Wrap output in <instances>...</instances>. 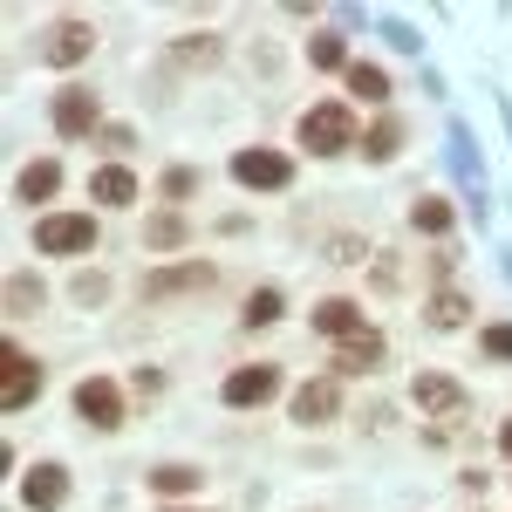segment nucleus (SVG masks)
Masks as SVG:
<instances>
[{
  "mask_svg": "<svg viewBox=\"0 0 512 512\" xmlns=\"http://www.w3.org/2000/svg\"><path fill=\"white\" fill-rule=\"evenodd\" d=\"M410 396H417V410H424L431 424H444V431H458V424L472 417V396L458 390L451 376H437V369H417V383H410Z\"/></svg>",
  "mask_w": 512,
  "mask_h": 512,
  "instance_id": "obj_1",
  "label": "nucleus"
},
{
  "mask_svg": "<svg viewBox=\"0 0 512 512\" xmlns=\"http://www.w3.org/2000/svg\"><path fill=\"white\" fill-rule=\"evenodd\" d=\"M301 144H308L315 158H335V151H349V144H355L349 103H315V110H301Z\"/></svg>",
  "mask_w": 512,
  "mask_h": 512,
  "instance_id": "obj_2",
  "label": "nucleus"
},
{
  "mask_svg": "<svg viewBox=\"0 0 512 512\" xmlns=\"http://www.w3.org/2000/svg\"><path fill=\"white\" fill-rule=\"evenodd\" d=\"M89 246H96V219L89 212H48V219H35V253L69 260V253H89Z\"/></svg>",
  "mask_w": 512,
  "mask_h": 512,
  "instance_id": "obj_3",
  "label": "nucleus"
},
{
  "mask_svg": "<svg viewBox=\"0 0 512 512\" xmlns=\"http://www.w3.org/2000/svg\"><path fill=\"white\" fill-rule=\"evenodd\" d=\"M41 376H48V369H41L35 355H21L14 342H0V410H28V403L41 396Z\"/></svg>",
  "mask_w": 512,
  "mask_h": 512,
  "instance_id": "obj_4",
  "label": "nucleus"
},
{
  "mask_svg": "<svg viewBox=\"0 0 512 512\" xmlns=\"http://www.w3.org/2000/svg\"><path fill=\"white\" fill-rule=\"evenodd\" d=\"M233 178L246 192H280V185H294V158L287 151H267V144H253V151H239L233 158Z\"/></svg>",
  "mask_w": 512,
  "mask_h": 512,
  "instance_id": "obj_5",
  "label": "nucleus"
},
{
  "mask_svg": "<svg viewBox=\"0 0 512 512\" xmlns=\"http://www.w3.org/2000/svg\"><path fill=\"white\" fill-rule=\"evenodd\" d=\"M219 396H226L233 410H260V403H274V396H280V369H274V362H239Z\"/></svg>",
  "mask_w": 512,
  "mask_h": 512,
  "instance_id": "obj_6",
  "label": "nucleus"
},
{
  "mask_svg": "<svg viewBox=\"0 0 512 512\" xmlns=\"http://www.w3.org/2000/svg\"><path fill=\"white\" fill-rule=\"evenodd\" d=\"M96 123H103L96 89H82V82L55 89V130H62V137H96Z\"/></svg>",
  "mask_w": 512,
  "mask_h": 512,
  "instance_id": "obj_7",
  "label": "nucleus"
},
{
  "mask_svg": "<svg viewBox=\"0 0 512 512\" xmlns=\"http://www.w3.org/2000/svg\"><path fill=\"white\" fill-rule=\"evenodd\" d=\"M76 417H82V424H96V431H117V424H123V390L110 383V376L76 383Z\"/></svg>",
  "mask_w": 512,
  "mask_h": 512,
  "instance_id": "obj_8",
  "label": "nucleus"
},
{
  "mask_svg": "<svg viewBox=\"0 0 512 512\" xmlns=\"http://www.w3.org/2000/svg\"><path fill=\"white\" fill-rule=\"evenodd\" d=\"M89 48H96V28L89 21H62L55 35L41 41V62L48 69H76V62H89Z\"/></svg>",
  "mask_w": 512,
  "mask_h": 512,
  "instance_id": "obj_9",
  "label": "nucleus"
},
{
  "mask_svg": "<svg viewBox=\"0 0 512 512\" xmlns=\"http://www.w3.org/2000/svg\"><path fill=\"white\" fill-rule=\"evenodd\" d=\"M212 267L205 260H185V267H158V274H144V301H164V294H205L212 287Z\"/></svg>",
  "mask_w": 512,
  "mask_h": 512,
  "instance_id": "obj_10",
  "label": "nucleus"
},
{
  "mask_svg": "<svg viewBox=\"0 0 512 512\" xmlns=\"http://www.w3.org/2000/svg\"><path fill=\"white\" fill-rule=\"evenodd\" d=\"M287 410H294V424H308V431H315V424H328V417L342 410V383H335V376H321V383H301Z\"/></svg>",
  "mask_w": 512,
  "mask_h": 512,
  "instance_id": "obj_11",
  "label": "nucleus"
},
{
  "mask_svg": "<svg viewBox=\"0 0 512 512\" xmlns=\"http://www.w3.org/2000/svg\"><path fill=\"white\" fill-rule=\"evenodd\" d=\"M55 192H62V164L55 158H35L21 178H14V198H21V205H48Z\"/></svg>",
  "mask_w": 512,
  "mask_h": 512,
  "instance_id": "obj_12",
  "label": "nucleus"
},
{
  "mask_svg": "<svg viewBox=\"0 0 512 512\" xmlns=\"http://www.w3.org/2000/svg\"><path fill=\"white\" fill-rule=\"evenodd\" d=\"M21 499H28L35 512H55L62 499H69V472H62V465H35L28 485H21Z\"/></svg>",
  "mask_w": 512,
  "mask_h": 512,
  "instance_id": "obj_13",
  "label": "nucleus"
},
{
  "mask_svg": "<svg viewBox=\"0 0 512 512\" xmlns=\"http://www.w3.org/2000/svg\"><path fill=\"white\" fill-rule=\"evenodd\" d=\"M369 321H362V308L355 301H321L315 308V335H335V342H355Z\"/></svg>",
  "mask_w": 512,
  "mask_h": 512,
  "instance_id": "obj_14",
  "label": "nucleus"
},
{
  "mask_svg": "<svg viewBox=\"0 0 512 512\" xmlns=\"http://www.w3.org/2000/svg\"><path fill=\"white\" fill-rule=\"evenodd\" d=\"M376 362H383V335H376V328H362L355 342H342V349H335V369H342V376H369Z\"/></svg>",
  "mask_w": 512,
  "mask_h": 512,
  "instance_id": "obj_15",
  "label": "nucleus"
},
{
  "mask_svg": "<svg viewBox=\"0 0 512 512\" xmlns=\"http://www.w3.org/2000/svg\"><path fill=\"white\" fill-rule=\"evenodd\" d=\"M89 198H96V205H130V198H137V171H130V164H103V171L89 178Z\"/></svg>",
  "mask_w": 512,
  "mask_h": 512,
  "instance_id": "obj_16",
  "label": "nucleus"
},
{
  "mask_svg": "<svg viewBox=\"0 0 512 512\" xmlns=\"http://www.w3.org/2000/svg\"><path fill=\"white\" fill-rule=\"evenodd\" d=\"M151 492H158V499H185V492H198V485H205V472H198V465H151Z\"/></svg>",
  "mask_w": 512,
  "mask_h": 512,
  "instance_id": "obj_17",
  "label": "nucleus"
},
{
  "mask_svg": "<svg viewBox=\"0 0 512 512\" xmlns=\"http://www.w3.org/2000/svg\"><path fill=\"white\" fill-rule=\"evenodd\" d=\"M396 144H403V123H396V117H376V123H369V137H362V158H369V164H390Z\"/></svg>",
  "mask_w": 512,
  "mask_h": 512,
  "instance_id": "obj_18",
  "label": "nucleus"
},
{
  "mask_svg": "<svg viewBox=\"0 0 512 512\" xmlns=\"http://www.w3.org/2000/svg\"><path fill=\"white\" fill-rule=\"evenodd\" d=\"M349 96H362V103H390V76H383L376 62H349Z\"/></svg>",
  "mask_w": 512,
  "mask_h": 512,
  "instance_id": "obj_19",
  "label": "nucleus"
},
{
  "mask_svg": "<svg viewBox=\"0 0 512 512\" xmlns=\"http://www.w3.org/2000/svg\"><path fill=\"white\" fill-rule=\"evenodd\" d=\"M41 301H48V287H41L35 274H14V280H7V315H14V321H21V315H35Z\"/></svg>",
  "mask_w": 512,
  "mask_h": 512,
  "instance_id": "obj_20",
  "label": "nucleus"
},
{
  "mask_svg": "<svg viewBox=\"0 0 512 512\" xmlns=\"http://www.w3.org/2000/svg\"><path fill=\"white\" fill-rule=\"evenodd\" d=\"M424 315H431V328H458V321L472 315V301H465L458 287H437V294H431V308H424Z\"/></svg>",
  "mask_w": 512,
  "mask_h": 512,
  "instance_id": "obj_21",
  "label": "nucleus"
},
{
  "mask_svg": "<svg viewBox=\"0 0 512 512\" xmlns=\"http://www.w3.org/2000/svg\"><path fill=\"white\" fill-rule=\"evenodd\" d=\"M410 226L417 233H451V198H417L410 205Z\"/></svg>",
  "mask_w": 512,
  "mask_h": 512,
  "instance_id": "obj_22",
  "label": "nucleus"
},
{
  "mask_svg": "<svg viewBox=\"0 0 512 512\" xmlns=\"http://www.w3.org/2000/svg\"><path fill=\"white\" fill-rule=\"evenodd\" d=\"M246 328H267V321H280V287H253V294H246Z\"/></svg>",
  "mask_w": 512,
  "mask_h": 512,
  "instance_id": "obj_23",
  "label": "nucleus"
},
{
  "mask_svg": "<svg viewBox=\"0 0 512 512\" xmlns=\"http://www.w3.org/2000/svg\"><path fill=\"white\" fill-rule=\"evenodd\" d=\"M144 239H151L158 253H171V246L185 239V212H151V226H144Z\"/></svg>",
  "mask_w": 512,
  "mask_h": 512,
  "instance_id": "obj_24",
  "label": "nucleus"
},
{
  "mask_svg": "<svg viewBox=\"0 0 512 512\" xmlns=\"http://www.w3.org/2000/svg\"><path fill=\"white\" fill-rule=\"evenodd\" d=\"M308 62H315V69H342V62H349V41L342 35H315L308 41Z\"/></svg>",
  "mask_w": 512,
  "mask_h": 512,
  "instance_id": "obj_25",
  "label": "nucleus"
},
{
  "mask_svg": "<svg viewBox=\"0 0 512 512\" xmlns=\"http://www.w3.org/2000/svg\"><path fill=\"white\" fill-rule=\"evenodd\" d=\"M478 349L492 355V362H512V321H492V328L478 335Z\"/></svg>",
  "mask_w": 512,
  "mask_h": 512,
  "instance_id": "obj_26",
  "label": "nucleus"
},
{
  "mask_svg": "<svg viewBox=\"0 0 512 512\" xmlns=\"http://www.w3.org/2000/svg\"><path fill=\"white\" fill-rule=\"evenodd\" d=\"M192 192H198V171H185V164L164 171V198H192Z\"/></svg>",
  "mask_w": 512,
  "mask_h": 512,
  "instance_id": "obj_27",
  "label": "nucleus"
},
{
  "mask_svg": "<svg viewBox=\"0 0 512 512\" xmlns=\"http://www.w3.org/2000/svg\"><path fill=\"white\" fill-rule=\"evenodd\" d=\"M103 294H110V280H103V274H76V301H82V308H96Z\"/></svg>",
  "mask_w": 512,
  "mask_h": 512,
  "instance_id": "obj_28",
  "label": "nucleus"
},
{
  "mask_svg": "<svg viewBox=\"0 0 512 512\" xmlns=\"http://www.w3.org/2000/svg\"><path fill=\"white\" fill-rule=\"evenodd\" d=\"M219 55V41L212 35H185V62H212Z\"/></svg>",
  "mask_w": 512,
  "mask_h": 512,
  "instance_id": "obj_29",
  "label": "nucleus"
},
{
  "mask_svg": "<svg viewBox=\"0 0 512 512\" xmlns=\"http://www.w3.org/2000/svg\"><path fill=\"white\" fill-rule=\"evenodd\" d=\"M499 451H506V458H512V424H506V431H499Z\"/></svg>",
  "mask_w": 512,
  "mask_h": 512,
  "instance_id": "obj_30",
  "label": "nucleus"
},
{
  "mask_svg": "<svg viewBox=\"0 0 512 512\" xmlns=\"http://www.w3.org/2000/svg\"><path fill=\"white\" fill-rule=\"evenodd\" d=\"M171 512H185V506H171Z\"/></svg>",
  "mask_w": 512,
  "mask_h": 512,
  "instance_id": "obj_31",
  "label": "nucleus"
}]
</instances>
